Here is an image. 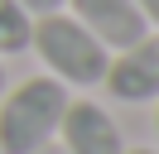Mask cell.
<instances>
[{
    "label": "cell",
    "mask_w": 159,
    "mask_h": 154,
    "mask_svg": "<svg viewBox=\"0 0 159 154\" xmlns=\"http://www.w3.org/2000/svg\"><path fill=\"white\" fill-rule=\"evenodd\" d=\"M29 48L43 58L53 77L63 87H97L111 67V53L77 24L72 15L53 10V15H34V34H29Z\"/></svg>",
    "instance_id": "obj_2"
},
{
    "label": "cell",
    "mask_w": 159,
    "mask_h": 154,
    "mask_svg": "<svg viewBox=\"0 0 159 154\" xmlns=\"http://www.w3.org/2000/svg\"><path fill=\"white\" fill-rule=\"evenodd\" d=\"M20 5L29 10V15H53V10H63L68 0H20Z\"/></svg>",
    "instance_id": "obj_7"
},
{
    "label": "cell",
    "mask_w": 159,
    "mask_h": 154,
    "mask_svg": "<svg viewBox=\"0 0 159 154\" xmlns=\"http://www.w3.org/2000/svg\"><path fill=\"white\" fill-rule=\"evenodd\" d=\"M125 154H154V149H125Z\"/></svg>",
    "instance_id": "obj_11"
},
{
    "label": "cell",
    "mask_w": 159,
    "mask_h": 154,
    "mask_svg": "<svg viewBox=\"0 0 159 154\" xmlns=\"http://www.w3.org/2000/svg\"><path fill=\"white\" fill-rule=\"evenodd\" d=\"M0 96H5V67H0Z\"/></svg>",
    "instance_id": "obj_10"
},
{
    "label": "cell",
    "mask_w": 159,
    "mask_h": 154,
    "mask_svg": "<svg viewBox=\"0 0 159 154\" xmlns=\"http://www.w3.org/2000/svg\"><path fill=\"white\" fill-rule=\"evenodd\" d=\"M140 15H145V24H159V0H135Z\"/></svg>",
    "instance_id": "obj_8"
},
{
    "label": "cell",
    "mask_w": 159,
    "mask_h": 154,
    "mask_svg": "<svg viewBox=\"0 0 159 154\" xmlns=\"http://www.w3.org/2000/svg\"><path fill=\"white\" fill-rule=\"evenodd\" d=\"M58 135H63V154H125L120 125L97 101H68Z\"/></svg>",
    "instance_id": "obj_5"
},
{
    "label": "cell",
    "mask_w": 159,
    "mask_h": 154,
    "mask_svg": "<svg viewBox=\"0 0 159 154\" xmlns=\"http://www.w3.org/2000/svg\"><path fill=\"white\" fill-rule=\"evenodd\" d=\"M34 34V15L20 0H0V53H24Z\"/></svg>",
    "instance_id": "obj_6"
},
{
    "label": "cell",
    "mask_w": 159,
    "mask_h": 154,
    "mask_svg": "<svg viewBox=\"0 0 159 154\" xmlns=\"http://www.w3.org/2000/svg\"><path fill=\"white\" fill-rule=\"evenodd\" d=\"M68 5H72V19L106 53H120V48L145 38V15L135 0H68Z\"/></svg>",
    "instance_id": "obj_4"
},
{
    "label": "cell",
    "mask_w": 159,
    "mask_h": 154,
    "mask_svg": "<svg viewBox=\"0 0 159 154\" xmlns=\"http://www.w3.org/2000/svg\"><path fill=\"white\" fill-rule=\"evenodd\" d=\"M34 154H63V144H43V149H34Z\"/></svg>",
    "instance_id": "obj_9"
},
{
    "label": "cell",
    "mask_w": 159,
    "mask_h": 154,
    "mask_svg": "<svg viewBox=\"0 0 159 154\" xmlns=\"http://www.w3.org/2000/svg\"><path fill=\"white\" fill-rule=\"evenodd\" d=\"M68 87L58 77H24L15 92L0 101V154H34L58 140L63 111H68Z\"/></svg>",
    "instance_id": "obj_1"
},
{
    "label": "cell",
    "mask_w": 159,
    "mask_h": 154,
    "mask_svg": "<svg viewBox=\"0 0 159 154\" xmlns=\"http://www.w3.org/2000/svg\"><path fill=\"white\" fill-rule=\"evenodd\" d=\"M106 92L125 106H140V101H159V34H145L140 43L111 53V67H106Z\"/></svg>",
    "instance_id": "obj_3"
},
{
    "label": "cell",
    "mask_w": 159,
    "mask_h": 154,
    "mask_svg": "<svg viewBox=\"0 0 159 154\" xmlns=\"http://www.w3.org/2000/svg\"><path fill=\"white\" fill-rule=\"evenodd\" d=\"M154 125H159V120H154Z\"/></svg>",
    "instance_id": "obj_12"
}]
</instances>
